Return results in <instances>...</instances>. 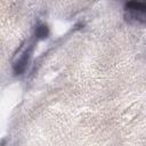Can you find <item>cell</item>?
<instances>
[{
    "mask_svg": "<svg viewBox=\"0 0 146 146\" xmlns=\"http://www.w3.org/2000/svg\"><path fill=\"white\" fill-rule=\"evenodd\" d=\"M31 54V48L29 46H24L23 48H21V50L18 51V54L15 56L14 58V71L17 74H21L22 72H24L26 64L29 62V57Z\"/></svg>",
    "mask_w": 146,
    "mask_h": 146,
    "instance_id": "2",
    "label": "cell"
},
{
    "mask_svg": "<svg viewBox=\"0 0 146 146\" xmlns=\"http://www.w3.org/2000/svg\"><path fill=\"white\" fill-rule=\"evenodd\" d=\"M125 19L135 24H144L146 19V7L139 2H128L124 7Z\"/></svg>",
    "mask_w": 146,
    "mask_h": 146,
    "instance_id": "1",
    "label": "cell"
},
{
    "mask_svg": "<svg viewBox=\"0 0 146 146\" xmlns=\"http://www.w3.org/2000/svg\"><path fill=\"white\" fill-rule=\"evenodd\" d=\"M35 35H36L38 38H40V39L47 38V35H48V29H47V26H46L44 24L38 25L36 29H35Z\"/></svg>",
    "mask_w": 146,
    "mask_h": 146,
    "instance_id": "3",
    "label": "cell"
}]
</instances>
